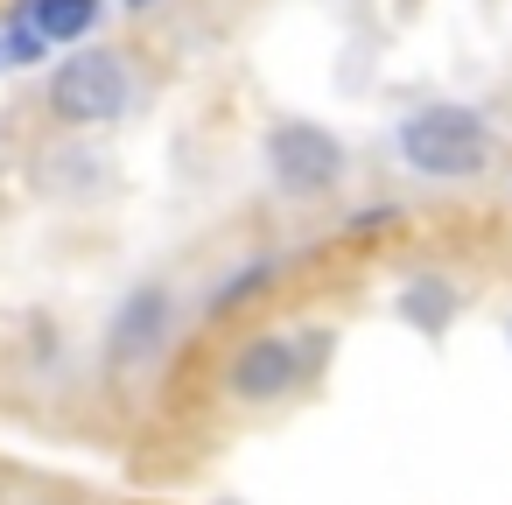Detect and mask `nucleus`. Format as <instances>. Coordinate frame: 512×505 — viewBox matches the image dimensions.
Here are the masks:
<instances>
[{
  "mask_svg": "<svg viewBox=\"0 0 512 505\" xmlns=\"http://www.w3.org/2000/svg\"><path fill=\"white\" fill-rule=\"evenodd\" d=\"M323 358H330V330H260V337H246V344L232 351L225 393H232L239 407H274V400H288Z\"/></svg>",
  "mask_w": 512,
  "mask_h": 505,
  "instance_id": "obj_2",
  "label": "nucleus"
},
{
  "mask_svg": "<svg viewBox=\"0 0 512 505\" xmlns=\"http://www.w3.org/2000/svg\"><path fill=\"white\" fill-rule=\"evenodd\" d=\"M218 505H246V498H218Z\"/></svg>",
  "mask_w": 512,
  "mask_h": 505,
  "instance_id": "obj_11",
  "label": "nucleus"
},
{
  "mask_svg": "<svg viewBox=\"0 0 512 505\" xmlns=\"http://www.w3.org/2000/svg\"><path fill=\"white\" fill-rule=\"evenodd\" d=\"M0 64H8V50H0Z\"/></svg>",
  "mask_w": 512,
  "mask_h": 505,
  "instance_id": "obj_12",
  "label": "nucleus"
},
{
  "mask_svg": "<svg viewBox=\"0 0 512 505\" xmlns=\"http://www.w3.org/2000/svg\"><path fill=\"white\" fill-rule=\"evenodd\" d=\"M0 50H8V64H43L57 43H50V36H43L22 8H15V15H8V29H0Z\"/></svg>",
  "mask_w": 512,
  "mask_h": 505,
  "instance_id": "obj_9",
  "label": "nucleus"
},
{
  "mask_svg": "<svg viewBox=\"0 0 512 505\" xmlns=\"http://www.w3.org/2000/svg\"><path fill=\"white\" fill-rule=\"evenodd\" d=\"M50 99V120L57 127H113L127 106H134V71L120 50L106 43H78V57H64L43 85Z\"/></svg>",
  "mask_w": 512,
  "mask_h": 505,
  "instance_id": "obj_3",
  "label": "nucleus"
},
{
  "mask_svg": "<svg viewBox=\"0 0 512 505\" xmlns=\"http://www.w3.org/2000/svg\"><path fill=\"white\" fill-rule=\"evenodd\" d=\"M15 8H22L50 43H92L99 15H106V0H15Z\"/></svg>",
  "mask_w": 512,
  "mask_h": 505,
  "instance_id": "obj_6",
  "label": "nucleus"
},
{
  "mask_svg": "<svg viewBox=\"0 0 512 505\" xmlns=\"http://www.w3.org/2000/svg\"><path fill=\"white\" fill-rule=\"evenodd\" d=\"M267 288H274V260H246V267H239L211 302H204V316H239V309H246V302H260Z\"/></svg>",
  "mask_w": 512,
  "mask_h": 505,
  "instance_id": "obj_8",
  "label": "nucleus"
},
{
  "mask_svg": "<svg viewBox=\"0 0 512 505\" xmlns=\"http://www.w3.org/2000/svg\"><path fill=\"white\" fill-rule=\"evenodd\" d=\"M393 155L421 183H477L491 169V120L456 99H428L393 127Z\"/></svg>",
  "mask_w": 512,
  "mask_h": 505,
  "instance_id": "obj_1",
  "label": "nucleus"
},
{
  "mask_svg": "<svg viewBox=\"0 0 512 505\" xmlns=\"http://www.w3.org/2000/svg\"><path fill=\"white\" fill-rule=\"evenodd\" d=\"M400 316H407L421 337H442V330H449V316H456V288H449L442 274H421V281H407V288H400Z\"/></svg>",
  "mask_w": 512,
  "mask_h": 505,
  "instance_id": "obj_7",
  "label": "nucleus"
},
{
  "mask_svg": "<svg viewBox=\"0 0 512 505\" xmlns=\"http://www.w3.org/2000/svg\"><path fill=\"white\" fill-rule=\"evenodd\" d=\"M260 162H267V183L288 197V204H316L344 183L351 155L344 141L323 127V120H274L267 141H260Z\"/></svg>",
  "mask_w": 512,
  "mask_h": 505,
  "instance_id": "obj_4",
  "label": "nucleus"
},
{
  "mask_svg": "<svg viewBox=\"0 0 512 505\" xmlns=\"http://www.w3.org/2000/svg\"><path fill=\"white\" fill-rule=\"evenodd\" d=\"M169 323H176V288H169V281L127 288L120 309H113V323H106V365H113V372L155 365L162 344H169Z\"/></svg>",
  "mask_w": 512,
  "mask_h": 505,
  "instance_id": "obj_5",
  "label": "nucleus"
},
{
  "mask_svg": "<svg viewBox=\"0 0 512 505\" xmlns=\"http://www.w3.org/2000/svg\"><path fill=\"white\" fill-rule=\"evenodd\" d=\"M505 337H512V323H505Z\"/></svg>",
  "mask_w": 512,
  "mask_h": 505,
  "instance_id": "obj_13",
  "label": "nucleus"
},
{
  "mask_svg": "<svg viewBox=\"0 0 512 505\" xmlns=\"http://www.w3.org/2000/svg\"><path fill=\"white\" fill-rule=\"evenodd\" d=\"M120 8H127V15H148V8H155V0H120Z\"/></svg>",
  "mask_w": 512,
  "mask_h": 505,
  "instance_id": "obj_10",
  "label": "nucleus"
}]
</instances>
